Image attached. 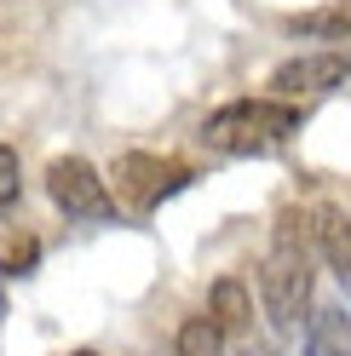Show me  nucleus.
Wrapping results in <instances>:
<instances>
[{
  "mask_svg": "<svg viewBox=\"0 0 351 356\" xmlns=\"http://www.w3.org/2000/svg\"><path fill=\"white\" fill-rule=\"evenodd\" d=\"M311 213H282L276 218V236H271V253L259 264V305H265V322L271 327H294L305 316V299H311Z\"/></svg>",
  "mask_w": 351,
  "mask_h": 356,
  "instance_id": "obj_1",
  "label": "nucleus"
},
{
  "mask_svg": "<svg viewBox=\"0 0 351 356\" xmlns=\"http://www.w3.org/2000/svg\"><path fill=\"white\" fill-rule=\"evenodd\" d=\"M288 132H299V109L288 98H236V104L208 115L202 138L219 155H265V149H276L288 138Z\"/></svg>",
  "mask_w": 351,
  "mask_h": 356,
  "instance_id": "obj_2",
  "label": "nucleus"
},
{
  "mask_svg": "<svg viewBox=\"0 0 351 356\" xmlns=\"http://www.w3.org/2000/svg\"><path fill=\"white\" fill-rule=\"evenodd\" d=\"M109 178H116V195H121V202H133L139 213H150V207H162L167 195H179V190L190 184V167L173 161V155L127 149V155H116Z\"/></svg>",
  "mask_w": 351,
  "mask_h": 356,
  "instance_id": "obj_3",
  "label": "nucleus"
},
{
  "mask_svg": "<svg viewBox=\"0 0 351 356\" xmlns=\"http://www.w3.org/2000/svg\"><path fill=\"white\" fill-rule=\"evenodd\" d=\"M47 195H52V207L70 213V218H109L116 213V195H109L104 172L93 161H81V155H58L47 167Z\"/></svg>",
  "mask_w": 351,
  "mask_h": 356,
  "instance_id": "obj_4",
  "label": "nucleus"
},
{
  "mask_svg": "<svg viewBox=\"0 0 351 356\" xmlns=\"http://www.w3.org/2000/svg\"><path fill=\"white\" fill-rule=\"evenodd\" d=\"M345 75H351V58H340V52H299V58H288L271 75V86H276V98H311V92H334Z\"/></svg>",
  "mask_w": 351,
  "mask_h": 356,
  "instance_id": "obj_5",
  "label": "nucleus"
},
{
  "mask_svg": "<svg viewBox=\"0 0 351 356\" xmlns=\"http://www.w3.org/2000/svg\"><path fill=\"white\" fill-rule=\"evenodd\" d=\"M311 236H317V248L328 259V270L351 287V218L340 207H317L311 213Z\"/></svg>",
  "mask_w": 351,
  "mask_h": 356,
  "instance_id": "obj_6",
  "label": "nucleus"
},
{
  "mask_svg": "<svg viewBox=\"0 0 351 356\" xmlns=\"http://www.w3.org/2000/svg\"><path fill=\"white\" fill-rule=\"evenodd\" d=\"M305 356H351V316L345 310H311L305 322Z\"/></svg>",
  "mask_w": 351,
  "mask_h": 356,
  "instance_id": "obj_7",
  "label": "nucleus"
},
{
  "mask_svg": "<svg viewBox=\"0 0 351 356\" xmlns=\"http://www.w3.org/2000/svg\"><path fill=\"white\" fill-rule=\"evenodd\" d=\"M208 316L225 327V339H231V333H242V327L254 322V299H248V287L236 282V276H219V282H213V293H208Z\"/></svg>",
  "mask_w": 351,
  "mask_h": 356,
  "instance_id": "obj_8",
  "label": "nucleus"
},
{
  "mask_svg": "<svg viewBox=\"0 0 351 356\" xmlns=\"http://www.w3.org/2000/svg\"><path fill=\"white\" fill-rule=\"evenodd\" d=\"M294 35H311V40H345L351 35V0H328V6H311V12H299Z\"/></svg>",
  "mask_w": 351,
  "mask_h": 356,
  "instance_id": "obj_9",
  "label": "nucleus"
},
{
  "mask_svg": "<svg viewBox=\"0 0 351 356\" xmlns=\"http://www.w3.org/2000/svg\"><path fill=\"white\" fill-rule=\"evenodd\" d=\"M35 259H40L35 230L6 225V218H0V270H6V276H24V270H35Z\"/></svg>",
  "mask_w": 351,
  "mask_h": 356,
  "instance_id": "obj_10",
  "label": "nucleus"
},
{
  "mask_svg": "<svg viewBox=\"0 0 351 356\" xmlns=\"http://www.w3.org/2000/svg\"><path fill=\"white\" fill-rule=\"evenodd\" d=\"M173 350L179 356H225V327L213 316H190L179 327V339H173Z\"/></svg>",
  "mask_w": 351,
  "mask_h": 356,
  "instance_id": "obj_11",
  "label": "nucleus"
},
{
  "mask_svg": "<svg viewBox=\"0 0 351 356\" xmlns=\"http://www.w3.org/2000/svg\"><path fill=\"white\" fill-rule=\"evenodd\" d=\"M17 190H24V167H17V149L0 144V213L17 202Z\"/></svg>",
  "mask_w": 351,
  "mask_h": 356,
  "instance_id": "obj_12",
  "label": "nucleus"
},
{
  "mask_svg": "<svg viewBox=\"0 0 351 356\" xmlns=\"http://www.w3.org/2000/svg\"><path fill=\"white\" fill-rule=\"evenodd\" d=\"M75 356H93V350H75Z\"/></svg>",
  "mask_w": 351,
  "mask_h": 356,
  "instance_id": "obj_13",
  "label": "nucleus"
},
{
  "mask_svg": "<svg viewBox=\"0 0 351 356\" xmlns=\"http://www.w3.org/2000/svg\"><path fill=\"white\" fill-rule=\"evenodd\" d=\"M173 356H179V350H173Z\"/></svg>",
  "mask_w": 351,
  "mask_h": 356,
  "instance_id": "obj_14",
  "label": "nucleus"
},
{
  "mask_svg": "<svg viewBox=\"0 0 351 356\" xmlns=\"http://www.w3.org/2000/svg\"><path fill=\"white\" fill-rule=\"evenodd\" d=\"M248 356H254V350H248Z\"/></svg>",
  "mask_w": 351,
  "mask_h": 356,
  "instance_id": "obj_15",
  "label": "nucleus"
}]
</instances>
